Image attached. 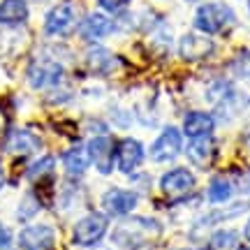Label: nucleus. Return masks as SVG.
Instances as JSON below:
<instances>
[{
  "label": "nucleus",
  "instance_id": "nucleus-1",
  "mask_svg": "<svg viewBox=\"0 0 250 250\" xmlns=\"http://www.w3.org/2000/svg\"><path fill=\"white\" fill-rule=\"evenodd\" d=\"M162 232V227L158 220L153 218H127L125 223L118 225L116 234H114V241L123 248H142L146 243H151L153 236H158Z\"/></svg>",
  "mask_w": 250,
  "mask_h": 250
},
{
  "label": "nucleus",
  "instance_id": "nucleus-2",
  "mask_svg": "<svg viewBox=\"0 0 250 250\" xmlns=\"http://www.w3.org/2000/svg\"><path fill=\"white\" fill-rule=\"evenodd\" d=\"M234 23H236V14L225 2H206V5H199L195 12V28L204 35L225 33Z\"/></svg>",
  "mask_w": 250,
  "mask_h": 250
},
{
  "label": "nucleus",
  "instance_id": "nucleus-3",
  "mask_svg": "<svg viewBox=\"0 0 250 250\" xmlns=\"http://www.w3.org/2000/svg\"><path fill=\"white\" fill-rule=\"evenodd\" d=\"M107 229H109L107 213H88L74 225L72 241L77 243V246H81V248H90V246H98V243L104 239Z\"/></svg>",
  "mask_w": 250,
  "mask_h": 250
},
{
  "label": "nucleus",
  "instance_id": "nucleus-4",
  "mask_svg": "<svg viewBox=\"0 0 250 250\" xmlns=\"http://www.w3.org/2000/svg\"><path fill=\"white\" fill-rule=\"evenodd\" d=\"M181 153H183V132L174 125L162 127V132L151 144V160L155 165H167L176 160Z\"/></svg>",
  "mask_w": 250,
  "mask_h": 250
},
{
  "label": "nucleus",
  "instance_id": "nucleus-5",
  "mask_svg": "<svg viewBox=\"0 0 250 250\" xmlns=\"http://www.w3.org/2000/svg\"><path fill=\"white\" fill-rule=\"evenodd\" d=\"M160 192L165 197H171V199H181V197L190 195L197 188V176L188 167H174V169L165 171L160 176Z\"/></svg>",
  "mask_w": 250,
  "mask_h": 250
},
{
  "label": "nucleus",
  "instance_id": "nucleus-6",
  "mask_svg": "<svg viewBox=\"0 0 250 250\" xmlns=\"http://www.w3.org/2000/svg\"><path fill=\"white\" fill-rule=\"evenodd\" d=\"M90 165L100 171V174H111V169L116 167V142L107 137V134H98L86 144Z\"/></svg>",
  "mask_w": 250,
  "mask_h": 250
},
{
  "label": "nucleus",
  "instance_id": "nucleus-7",
  "mask_svg": "<svg viewBox=\"0 0 250 250\" xmlns=\"http://www.w3.org/2000/svg\"><path fill=\"white\" fill-rule=\"evenodd\" d=\"M139 204V195L134 190L127 188H109L107 192L102 195V208L107 215L114 218H125L130 215Z\"/></svg>",
  "mask_w": 250,
  "mask_h": 250
},
{
  "label": "nucleus",
  "instance_id": "nucleus-8",
  "mask_svg": "<svg viewBox=\"0 0 250 250\" xmlns=\"http://www.w3.org/2000/svg\"><path fill=\"white\" fill-rule=\"evenodd\" d=\"M56 232L49 225H28L19 232V248L21 250H54Z\"/></svg>",
  "mask_w": 250,
  "mask_h": 250
},
{
  "label": "nucleus",
  "instance_id": "nucleus-9",
  "mask_svg": "<svg viewBox=\"0 0 250 250\" xmlns=\"http://www.w3.org/2000/svg\"><path fill=\"white\" fill-rule=\"evenodd\" d=\"M144 155H146V148L139 139L134 137H125L116 144V167L118 171L123 174H132L137 167H142Z\"/></svg>",
  "mask_w": 250,
  "mask_h": 250
},
{
  "label": "nucleus",
  "instance_id": "nucleus-10",
  "mask_svg": "<svg viewBox=\"0 0 250 250\" xmlns=\"http://www.w3.org/2000/svg\"><path fill=\"white\" fill-rule=\"evenodd\" d=\"M215 44L208 40V37L202 33H188L179 40V56L183 61H190V62H197V61H204L208 56L213 54Z\"/></svg>",
  "mask_w": 250,
  "mask_h": 250
},
{
  "label": "nucleus",
  "instance_id": "nucleus-11",
  "mask_svg": "<svg viewBox=\"0 0 250 250\" xmlns=\"http://www.w3.org/2000/svg\"><path fill=\"white\" fill-rule=\"evenodd\" d=\"M77 23V12L72 2H61L56 5L44 19V33L46 35H65L70 33Z\"/></svg>",
  "mask_w": 250,
  "mask_h": 250
},
{
  "label": "nucleus",
  "instance_id": "nucleus-12",
  "mask_svg": "<svg viewBox=\"0 0 250 250\" xmlns=\"http://www.w3.org/2000/svg\"><path fill=\"white\" fill-rule=\"evenodd\" d=\"M62 79V65L56 61H35L28 67V81L33 88H46L56 86Z\"/></svg>",
  "mask_w": 250,
  "mask_h": 250
},
{
  "label": "nucleus",
  "instance_id": "nucleus-13",
  "mask_svg": "<svg viewBox=\"0 0 250 250\" xmlns=\"http://www.w3.org/2000/svg\"><path fill=\"white\" fill-rule=\"evenodd\" d=\"M114 28H116V23H114L107 14H102V12H93V14H88V17L81 21L79 33H81L83 40H88V42H98V40H102V37L111 35V33H114Z\"/></svg>",
  "mask_w": 250,
  "mask_h": 250
},
{
  "label": "nucleus",
  "instance_id": "nucleus-14",
  "mask_svg": "<svg viewBox=\"0 0 250 250\" xmlns=\"http://www.w3.org/2000/svg\"><path fill=\"white\" fill-rule=\"evenodd\" d=\"M186 155L188 160L197 165L199 169L211 167V162L215 160V142L213 137H197L186 146Z\"/></svg>",
  "mask_w": 250,
  "mask_h": 250
},
{
  "label": "nucleus",
  "instance_id": "nucleus-15",
  "mask_svg": "<svg viewBox=\"0 0 250 250\" xmlns=\"http://www.w3.org/2000/svg\"><path fill=\"white\" fill-rule=\"evenodd\" d=\"M183 132L190 137V139H197V137H211L215 132V118L206 111H190L183 118Z\"/></svg>",
  "mask_w": 250,
  "mask_h": 250
},
{
  "label": "nucleus",
  "instance_id": "nucleus-16",
  "mask_svg": "<svg viewBox=\"0 0 250 250\" xmlns=\"http://www.w3.org/2000/svg\"><path fill=\"white\" fill-rule=\"evenodd\" d=\"M40 146H42L40 137L30 130H12L5 144V151L14 153V155H30V153L40 151Z\"/></svg>",
  "mask_w": 250,
  "mask_h": 250
},
{
  "label": "nucleus",
  "instance_id": "nucleus-17",
  "mask_svg": "<svg viewBox=\"0 0 250 250\" xmlns=\"http://www.w3.org/2000/svg\"><path fill=\"white\" fill-rule=\"evenodd\" d=\"M88 151H86V146H72V148H67V151L62 153V167H65V171L70 174V176H74V179H79V176H83L86 174V169H88Z\"/></svg>",
  "mask_w": 250,
  "mask_h": 250
},
{
  "label": "nucleus",
  "instance_id": "nucleus-18",
  "mask_svg": "<svg viewBox=\"0 0 250 250\" xmlns=\"http://www.w3.org/2000/svg\"><path fill=\"white\" fill-rule=\"evenodd\" d=\"M28 19L26 0H2L0 2V23L2 26H19Z\"/></svg>",
  "mask_w": 250,
  "mask_h": 250
},
{
  "label": "nucleus",
  "instance_id": "nucleus-19",
  "mask_svg": "<svg viewBox=\"0 0 250 250\" xmlns=\"http://www.w3.org/2000/svg\"><path fill=\"white\" fill-rule=\"evenodd\" d=\"M232 192H234V186L229 179L225 176H213L208 181V188H206V197L211 204H227L232 199Z\"/></svg>",
  "mask_w": 250,
  "mask_h": 250
},
{
  "label": "nucleus",
  "instance_id": "nucleus-20",
  "mask_svg": "<svg viewBox=\"0 0 250 250\" xmlns=\"http://www.w3.org/2000/svg\"><path fill=\"white\" fill-rule=\"evenodd\" d=\"M211 250H241V236L236 229H218L211 236Z\"/></svg>",
  "mask_w": 250,
  "mask_h": 250
},
{
  "label": "nucleus",
  "instance_id": "nucleus-21",
  "mask_svg": "<svg viewBox=\"0 0 250 250\" xmlns=\"http://www.w3.org/2000/svg\"><path fill=\"white\" fill-rule=\"evenodd\" d=\"M88 65L93 67L95 72H100V74H104V72H109L114 65H116V58L109 54L107 49H102V46H95L93 51L88 54Z\"/></svg>",
  "mask_w": 250,
  "mask_h": 250
},
{
  "label": "nucleus",
  "instance_id": "nucleus-22",
  "mask_svg": "<svg viewBox=\"0 0 250 250\" xmlns=\"http://www.w3.org/2000/svg\"><path fill=\"white\" fill-rule=\"evenodd\" d=\"M54 167H56V158L54 155H44V158H40V160H33L30 162V167H28V179H33V181H37V179H46L51 171H54Z\"/></svg>",
  "mask_w": 250,
  "mask_h": 250
},
{
  "label": "nucleus",
  "instance_id": "nucleus-23",
  "mask_svg": "<svg viewBox=\"0 0 250 250\" xmlns=\"http://www.w3.org/2000/svg\"><path fill=\"white\" fill-rule=\"evenodd\" d=\"M232 72L236 77H241V79H248L250 77V49L241 51V54L232 61Z\"/></svg>",
  "mask_w": 250,
  "mask_h": 250
},
{
  "label": "nucleus",
  "instance_id": "nucleus-24",
  "mask_svg": "<svg viewBox=\"0 0 250 250\" xmlns=\"http://www.w3.org/2000/svg\"><path fill=\"white\" fill-rule=\"evenodd\" d=\"M132 0H98V5L104 12H109V14H114V12H121V9H125L127 5H130Z\"/></svg>",
  "mask_w": 250,
  "mask_h": 250
},
{
  "label": "nucleus",
  "instance_id": "nucleus-25",
  "mask_svg": "<svg viewBox=\"0 0 250 250\" xmlns=\"http://www.w3.org/2000/svg\"><path fill=\"white\" fill-rule=\"evenodd\" d=\"M0 250H14V241H12V234L5 225L0 223Z\"/></svg>",
  "mask_w": 250,
  "mask_h": 250
},
{
  "label": "nucleus",
  "instance_id": "nucleus-26",
  "mask_svg": "<svg viewBox=\"0 0 250 250\" xmlns=\"http://www.w3.org/2000/svg\"><path fill=\"white\" fill-rule=\"evenodd\" d=\"M241 183H243V190H246V192H250V169L246 171V174H243Z\"/></svg>",
  "mask_w": 250,
  "mask_h": 250
},
{
  "label": "nucleus",
  "instance_id": "nucleus-27",
  "mask_svg": "<svg viewBox=\"0 0 250 250\" xmlns=\"http://www.w3.org/2000/svg\"><path fill=\"white\" fill-rule=\"evenodd\" d=\"M243 236H246V241H250V220L246 223V229H243Z\"/></svg>",
  "mask_w": 250,
  "mask_h": 250
},
{
  "label": "nucleus",
  "instance_id": "nucleus-28",
  "mask_svg": "<svg viewBox=\"0 0 250 250\" xmlns=\"http://www.w3.org/2000/svg\"><path fill=\"white\" fill-rule=\"evenodd\" d=\"M5 186V169H2V165H0V190Z\"/></svg>",
  "mask_w": 250,
  "mask_h": 250
},
{
  "label": "nucleus",
  "instance_id": "nucleus-29",
  "mask_svg": "<svg viewBox=\"0 0 250 250\" xmlns=\"http://www.w3.org/2000/svg\"><path fill=\"white\" fill-rule=\"evenodd\" d=\"M181 250H202V248H181Z\"/></svg>",
  "mask_w": 250,
  "mask_h": 250
},
{
  "label": "nucleus",
  "instance_id": "nucleus-30",
  "mask_svg": "<svg viewBox=\"0 0 250 250\" xmlns=\"http://www.w3.org/2000/svg\"><path fill=\"white\" fill-rule=\"evenodd\" d=\"M186 2H197V0H186Z\"/></svg>",
  "mask_w": 250,
  "mask_h": 250
},
{
  "label": "nucleus",
  "instance_id": "nucleus-31",
  "mask_svg": "<svg viewBox=\"0 0 250 250\" xmlns=\"http://www.w3.org/2000/svg\"><path fill=\"white\" fill-rule=\"evenodd\" d=\"M248 12H250V0H248Z\"/></svg>",
  "mask_w": 250,
  "mask_h": 250
},
{
  "label": "nucleus",
  "instance_id": "nucleus-32",
  "mask_svg": "<svg viewBox=\"0 0 250 250\" xmlns=\"http://www.w3.org/2000/svg\"><path fill=\"white\" fill-rule=\"evenodd\" d=\"M248 146H250V137H248Z\"/></svg>",
  "mask_w": 250,
  "mask_h": 250
}]
</instances>
